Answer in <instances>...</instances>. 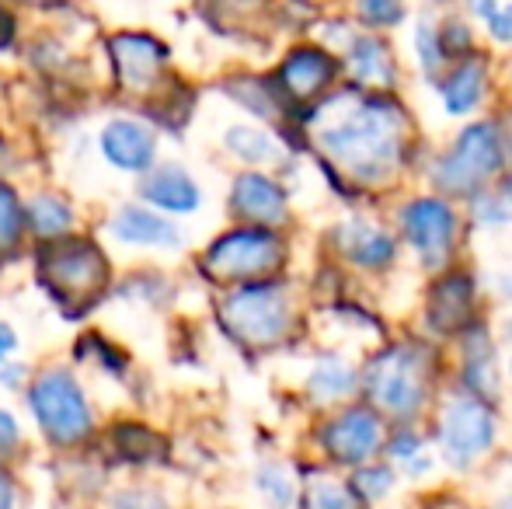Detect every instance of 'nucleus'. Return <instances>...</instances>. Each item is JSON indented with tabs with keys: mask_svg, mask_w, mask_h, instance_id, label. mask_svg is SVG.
<instances>
[{
	"mask_svg": "<svg viewBox=\"0 0 512 509\" xmlns=\"http://www.w3.org/2000/svg\"><path fill=\"white\" fill-rule=\"evenodd\" d=\"M506 196H509V203H512V171H509V178H506Z\"/></svg>",
	"mask_w": 512,
	"mask_h": 509,
	"instance_id": "f704fd0d",
	"label": "nucleus"
},
{
	"mask_svg": "<svg viewBox=\"0 0 512 509\" xmlns=\"http://www.w3.org/2000/svg\"><path fill=\"white\" fill-rule=\"evenodd\" d=\"M338 245L342 252L352 258L356 265H366V269H384V265L394 262V241L391 234H384L373 224H345L338 231Z\"/></svg>",
	"mask_w": 512,
	"mask_h": 509,
	"instance_id": "2eb2a0df",
	"label": "nucleus"
},
{
	"mask_svg": "<svg viewBox=\"0 0 512 509\" xmlns=\"http://www.w3.org/2000/svg\"><path fill=\"white\" fill-rule=\"evenodd\" d=\"M502 509H512V499H509V503H502Z\"/></svg>",
	"mask_w": 512,
	"mask_h": 509,
	"instance_id": "c9c22d12",
	"label": "nucleus"
},
{
	"mask_svg": "<svg viewBox=\"0 0 512 509\" xmlns=\"http://www.w3.org/2000/svg\"><path fill=\"white\" fill-rule=\"evenodd\" d=\"M21 238V206L11 189L0 185V252L14 248Z\"/></svg>",
	"mask_w": 512,
	"mask_h": 509,
	"instance_id": "a878e982",
	"label": "nucleus"
},
{
	"mask_svg": "<svg viewBox=\"0 0 512 509\" xmlns=\"http://www.w3.org/2000/svg\"><path fill=\"white\" fill-rule=\"evenodd\" d=\"M391 454L398 457V461H405V464L415 461L418 468H422V440H418L415 433H401L398 440H394Z\"/></svg>",
	"mask_w": 512,
	"mask_h": 509,
	"instance_id": "c756f323",
	"label": "nucleus"
},
{
	"mask_svg": "<svg viewBox=\"0 0 512 509\" xmlns=\"http://www.w3.org/2000/svg\"><path fill=\"white\" fill-rule=\"evenodd\" d=\"M405 116L384 98H363L349 105L338 123L321 129V147L335 157L338 168L356 178H377L398 164L405 143Z\"/></svg>",
	"mask_w": 512,
	"mask_h": 509,
	"instance_id": "f257e3e1",
	"label": "nucleus"
},
{
	"mask_svg": "<svg viewBox=\"0 0 512 509\" xmlns=\"http://www.w3.org/2000/svg\"><path fill=\"white\" fill-rule=\"evenodd\" d=\"M234 210L255 227H272L286 217V196L272 178L248 171L234 182Z\"/></svg>",
	"mask_w": 512,
	"mask_h": 509,
	"instance_id": "9b49d317",
	"label": "nucleus"
},
{
	"mask_svg": "<svg viewBox=\"0 0 512 509\" xmlns=\"http://www.w3.org/2000/svg\"><path fill=\"white\" fill-rule=\"evenodd\" d=\"M415 46H418V56H422V70L432 77L439 67H443V56H446L443 42H439V35L432 32L429 25H422V28H418V39H415Z\"/></svg>",
	"mask_w": 512,
	"mask_h": 509,
	"instance_id": "cd10ccee",
	"label": "nucleus"
},
{
	"mask_svg": "<svg viewBox=\"0 0 512 509\" xmlns=\"http://www.w3.org/2000/svg\"><path fill=\"white\" fill-rule=\"evenodd\" d=\"M147 199L161 210L171 213H192L199 206V189L185 171L161 168L147 178Z\"/></svg>",
	"mask_w": 512,
	"mask_h": 509,
	"instance_id": "f3484780",
	"label": "nucleus"
},
{
	"mask_svg": "<svg viewBox=\"0 0 512 509\" xmlns=\"http://www.w3.org/2000/svg\"><path fill=\"white\" fill-rule=\"evenodd\" d=\"M14 440H18V426L7 412H0V454H11Z\"/></svg>",
	"mask_w": 512,
	"mask_h": 509,
	"instance_id": "2f4dec72",
	"label": "nucleus"
},
{
	"mask_svg": "<svg viewBox=\"0 0 512 509\" xmlns=\"http://www.w3.org/2000/svg\"><path fill=\"white\" fill-rule=\"evenodd\" d=\"M283 262V241L272 227H244L220 238L206 255V272L223 283H251Z\"/></svg>",
	"mask_w": 512,
	"mask_h": 509,
	"instance_id": "20e7f679",
	"label": "nucleus"
},
{
	"mask_svg": "<svg viewBox=\"0 0 512 509\" xmlns=\"http://www.w3.org/2000/svg\"><path fill=\"white\" fill-rule=\"evenodd\" d=\"M115 509H164V503L150 492H126Z\"/></svg>",
	"mask_w": 512,
	"mask_h": 509,
	"instance_id": "7c9ffc66",
	"label": "nucleus"
},
{
	"mask_svg": "<svg viewBox=\"0 0 512 509\" xmlns=\"http://www.w3.org/2000/svg\"><path fill=\"white\" fill-rule=\"evenodd\" d=\"M485 95V67L478 60H467L460 67H453V74L443 84V105L450 116H464Z\"/></svg>",
	"mask_w": 512,
	"mask_h": 509,
	"instance_id": "6ab92c4d",
	"label": "nucleus"
},
{
	"mask_svg": "<svg viewBox=\"0 0 512 509\" xmlns=\"http://www.w3.org/2000/svg\"><path fill=\"white\" fill-rule=\"evenodd\" d=\"M102 154L122 171H143L154 161V136L133 119H115L102 133Z\"/></svg>",
	"mask_w": 512,
	"mask_h": 509,
	"instance_id": "f8f14e48",
	"label": "nucleus"
},
{
	"mask_svg": "<svg viewBox=\"0 0 512 509\" xmlns=\"http://www.w3.org/2000/svg\"><path fill=\"white\" fill-rule=\"evenodd\" d=\"M366 391L380 408L411 415L425 401V360L418 349L394 346L366 367Z\"/></svg>",
	"mask_w": 512,
	"mask_h": 509,
	"instance_id": "423d86ee",
	"label": "nucleus"
},
{
	"mask_svg": "<svg viewBox=\"0 0 512 509\" xmlns=\"http://www.w3.org/2000/svg\"><path fill=\"white\" fill-rule=\"evenodd\" d=\"M335 70H338L335 60L324 56L321 49H297V53H290V60L283 63V70H279V84H283V91L290 98L307 102V98L321 95V91L328 88Z\"/></svg>",
	"mask_w": 512,
	"mask_h": 509,
	"instance_id": "ddd939ff",
	"label": "nucleus"
},
{
	"mask_svg": "<svg viewBox=\"0 0 512 509\" xmlns=\"http://www.w3.org/2000/svg\"><path fill=\"white\" fill-rule=\"evenodd\" d=\"M258 485H262V496L269 499L272 509H293L297 503V492H293V482L283 468H262Z\"/></svg>",
	"mask_w": 512,
	"mask_h": 509,
	"instance_id": "393cba45",
	"label": "nucleus"
},
{
	"mask_svg": "<svg viewBox=\"0 0 512 509\" xmlns=\"http://www.w3.org/2000/svg\"><path fill=\"white\" fill-rule=\"evenodd\" d=\"M401 231L425 265H439L457 241V213L443 199H411L401 210Z\"/></svg>",
	"mask_w": 512,
	"mask_h": 509,
	"instance_id": "6e6552de",
	"label": "nucleus"
},
{
	"mask_svg": "<svg viewBox=\"0 0 512 509\" xmlns=\"http://www.w3.org/2000/svg\"><path fill=\"white\" fill-rule=\"evenodd\" d=\"M32 412L49 440L77 443L91 433V408L84 401L81 387L70 374L53 370L42 374L32 387Z\"/></svg>",
	"mask_w": 512,
	"mask_h": 509,
	"instance_id": "39448f33",
	"label": "nucleus"
},
{
	"mask_svg": "<svg viewBox=\"0 0 512 509\" xmlns=\"http://www.w3.org/2000/svg\"><path fill=\"white\" fill-rule=\"evenodd\" d=\"M32 227L42 234V238H56L70 227V206L60 203L53 196H42L32 203Z\"/></svg>",
	"mask_w": 512,
	"mask_h": 509,
	"instance_id": "4be33fe9",
	"label": "nucleus"
},
{
	"mask_svg": "<svg viewBox=\"0 0 512 509\" xmlns=\"http://www.w3.org/2000/svg\"><path fill=\"white\" fill-rule=\"evenodd\" d=\"M502 136L492 123H474L436 161V182L446 192H478L502 168Z\"/></svg>",
	"mask_w": 512,
	"mask_h": 509,
	"instance_id": "f03ea898",
	"label": "nucleus"
},
{
	"mask_svg": "<svg viewBox=\"0 0 512 509\" xmlns=\"http://www.w3.org/2000/svg\"><path fill=\"white\" fill-rule=\"evenodd\" d=\"M324 450L342 464H359L380 450V419L366 408H352V412L338 415L335 422L324 426Z\"/></svg>",
	"mask_w": 512,
	"mask_h": 509,
	"instance_id": "9d476101",
	"label": "nucleus"
},
{
	"mask_svg": "<svg viewBox=\"0 0 512 509\" xmlns=\"http://www.w3.org/2000/svg\"><path fill=\"white\" fill-rule=\"evenodd\" d=\"M439 443H443V457L453 468H471L495 443V415L488 412L481 398L450 401L443 422H439Z\"/></svg>",
	"mask_w": 512,
	"mask_h": 509,
	"instance_id": "0eeeda50",
	"label": "nucleus"
},
{
	"mask_svg": "<svg viewBox=\"0 0 512 509\" xmlns=\"http://www.w3.org/2000/svg\"><path fill=\"white\" fill-rule=\"evenodd\" d=\"M488 28L499 42H512V4H495L492 14H488Z\"/></svg>",
	"mask_w": 512,
	"mask_h": 509,
	"instance_id": "c85d7f7f",
	"label": "nucleus"
},
{
	"mask_svg": "<svg viewBox=\"0 0 512 509\" xmlns=\"http://www.w3.org/2000/svg\"><path fill=\"white\" fill-rule=\"evenodd\" d=\"M359 14H363L366 25L391 28L405 18V7H401V0H359Z\"/></svg>",
	"mask_w": 512,
	"mask_h": 509,
	"instance_id": "bb28decb",
	"label": "nucleus"
},
{
	"mask_svg": "<svg viewBox=\"0 0 512 509\" xmlns=\"http://www.w3.org/2000/svg\"><path fill=\"white\" fill-rule=\"evenodd\" d=\"M35 4H46V0H35Z\"/></svg>",
	"mask_w": 512,
	"mask_h": 509,
	"instance_id": "e433bc0d",
	"label": "nucleus"
},
{
	"mask_svg": "<svg viewBox=\"0 0 512 509\" xmlns=\"http://www.w3.org/2000/svg\"><path fill=\"white\" fill-rule=\"evenodd\" d=\"M223 325L237 342L248 346H272L290 328V304L286 293L272 283H251L237 290L223 304Z\"/></svg>",
	"mask_w": 512,
	"mask_h": 509,
	"instance_id": "7ed1b4c3",
	"label": "nucleus"
},
{
	"mask_svg": "<svg viewBox=\"0 0 512 509\" xmlns=\"http://www.w3.org/2000/svg\"><path fill=\"white\" fill-rule=\"evenodd\" d=\"M359 492L342 489L338 482H314L304 499V509H363Z\"/></svg>",
	"mask_w": 512,
	"mask_h": 509,
	"instance_id": "b1692460",
	"label": "nucleus"
},
{
	"mask_svg": "<svg viewBox=\"0 0 512 509\" xmlns=\"http://www.w3.org/2000/svg\"><path fill=\"white\" fill-rule=\"evenodd\" d=\"M0 509H14V489L4 475H0Z\"/></svg>",
	"mask_w": 512,
	"mask_h": 509,
	"instance_id": "72a5a7b5",
	"label": "nucleus"
},
{
	"mask_svg": "<svg viewBox=\"0 0 512 509\" xmlns=\"http://www.w3.org/2000/svg\"><path fill=\"white\" fill-rule=\"evenodd\" d=\"M112 231H115V238L126 241V245H154V248L178 245L175 227L164 224V220L154 217V213L140 210V206H126V210L115 217Z\"/></svg>",
	"mask_w": 512,
	"mask_h": 509,
	"instance_id": "dca6fc26",
	"label": "nucleus"
},
{
	"mask_svg": "<svg viewBox=\"0 0 512 509\" xmlns=\"http://www.w3.org/2000/svg\"><path fill=\"white\" fill-rule=\"evenodd\" d=\"M467 304H471V279H467V276L443 279V283L432 290V307H429L432 325H439V328L457 325V321L467 314L464 311Z\"/></svg>",
	"mask_w": 512,
	"mask_h": 509,
	"instance_id": "aec40b11",
	"label": "nucleus"
},
{
	"mask_svg": "<svg viewBox=\"0 0 512 509\" xmlns=\"http://www.w3.org/2000/svg\"><path fill=\"white\" fill-rule=\"evenodd\" d=\"M112 53L115 67H119V81L129 88L150 84L164 63V49L147 35H119V39H112Z\"/></svg>",
	"mask_w": 512,
	"mask_h": 509,
	"instance_id": "4468645a",
	"label": "nucleus"
},
{
	"mask_svg": "<svg viewBox=\"0 0 512 509\" xmlns=\"http://www.w3.org/2000/svg\"><path fill=\"white\" fill-rule=\"evenodd\" d=\"M49 269V286L56 290V297H74V304H88L95 300V293L102 290V283L108 279V265L98 255V248L74 241L67 248H56L46 262Z\"/></svg>",
	"mask_w": 512,
	"mask_h": 509,
	"instance_id": "1a4fd4ad",
	"label": "nucleus"
},
{
	"mask_svg": "<svg viewBox=\"0 0 512 509\" xmlns=\"http://www.w3.org/2000/svg\"><path fill=\"white\" fill-rule=\"evenodd\" d=\"M356 387V374L352 367H345L342 360H324L314 367L310 374V391L317 394L321 401H335V398H345V394Z\"/></svg>",
	"mask_w": 512,
	"mask_h": 509,
	"instance_id": "412c9836",
	"label": "nucleus"
},
{
	"mask_svg": "<svg viewBox=\"0 0 512 509\" xmlns=\"http://www.w3.org/2000/svg\"><path fill=\"white\" fill-rule=\"evenodd\" d=\"M18 346V339H14V332L7 325H0V360H4L7 353H11V349Z\"/></svg>",
	"mask_w": 512,
	"mask_h": 509,
	"instance_id": "473e14b6",
	"label": "nucleus"
},
{
	"mask_svg": "<svg viewBox=\"0 0 512 509\" xmlns=\"http://www.w3.org/2000/svg\"><path fill=\"white\" fill-rule=\"evenodd\" d=\"M349 67H352V74L363 84H370V88H387V84L394 81V74H398L384 39H377V35L356 39V46H352V53H349Z\"/></svg>",
	"mask_w": 512,
	"mask_h": 509,
	"instance_id": "a211bd4d",
	"label": "nucleus"
},
{
	"mask_svg": "<svg viewBox=\"0 0 512 509\" xmlns=\"http://www.w3.org/2000/svg\"><path fill=\"white\" fill-rule=\"evenodd\" d=\"M227 147L234 150L237 157H244V161H269V157L276 154V143H272V136L258 133V129H248V126L230 129Z\"/></svg>",
	"mask_w": 512,
	"mask_h": 509,
	"instance_id": "5701e85b",
	"label": "nucleus"
}]
</instances>
